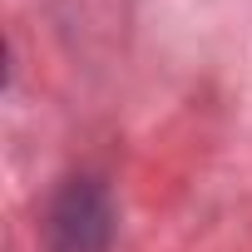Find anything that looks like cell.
<instances>
[{"instance_id": "obj_1", "label": "cell", "mask_w": 252, "mask_h": 252, "mask_svg": "<svg viewBox=\"0 0 252 252\" xmlns=\"http://www.w3.org/2000/svg\"><path fill=\"white\" fill-rule=\"evenodd\" d=\"M109 242V208L94 188H69L55 213V247L60 252H99Z\"/></svg>"}]
</instances>
